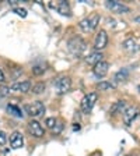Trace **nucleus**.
Instances as JSON below:
<instances>
[{"instance_id": "obj_1", "label": "nucleus", "mask_w": 140, "mask_h": 156, "mask_svg": "<svg viewBox=\"0 0 140 156\" xmlns=\"http://www.w3.org/2000/svg\"><path fill=\"white\" fill-rule=\"evenodd\" d=\"M67 50L73 57H80L85 50V42L80 36H73L67 42Z\"/></svg>"}, {"instance_id": "obj_2", "label": "nucleus", "mask_w": 140, "mask_h": 156, "mask_svg": "<svg viewBox=\"0 0 140 156\" xmlns=\"http://www.w3.org/2000/svg\"><path fill=\"white\" fill-rule=\"evenodd\" d=\"M98 24H100V14L94 13V14H91V16L85 17L84 20H81V21L78 23V27H80V29L84 31V32H91V31H94L98 27Z\"/></svg>"}, {"instance_id": "obj_3", "label": "nucleus", "mask_w": 140, "mask_h": 156, "mask_svg": "<svg viewBox=\"0 0 140 156\" xmlns=\"http://www.w3.org/2000/svg\"><path fill=\"white\" fill-rule=\"evenodd\" d=\"M98 99V95L97 92H90V94L84 95L81 99V102H80V110H81V113L84 114H90L93 110V107H94L95 102H97Z\"/></svg>"}, {"instance_id": "obj_4", "label": "nucleus", "mask_w": 140, "mask_h": 156, "mask_svg": "<svg viewBox=\"0 0 140 156\" xmlns=\"http://www.w3.org/2000/svg\"><path fill=\"white\" fill-rule=\"evenodd\" d=\"M55 85V92L58 95H65L70 91V88H72V78L67 77V75H62V77H59L55 80L53 82Z\"/></svg>"}, {"instance_id": "obj_5", "label": "nucleus", "mask_w": 140, "mask_h": 156, "mask_svg": "<svg viewBox=\"0 0 140 156\" xmlns=\"http://www.w3.org/2000/svg\"><path fill=\"white\" fill-rule=\"evenodd\" d=\"M105 6H107V9L109 10V11H112V13H115V14L131 13V9H129L126 4L119 3V2H116V0H107V2H105Z\"/></svg>"}, {"instance_id": "obj_6", "label": "nucleus", "mask_w": 140, "mask_h": 156, "mask_svg": "<svg viewBox=\"0 0 140 156\" xmlns=\"http://www.w3.org/2000/svg\"><path fill=\"white\" fill-rule=\"evenodd\" d=\"M24 109H25V112L31 117H39L45 113V105H44L41 101H36L31 105H25Z\"/></svg>"}, {"instance_id": "obj_7", "label": "nucleus", "mask_w": 140, "mask_h": 156, "mask_svg": "<svg viewBox=\"0 0 140 156\" xmlns=\"http://www.w3.org/2000/svg\"><path fill=\"white\" fill-rule=\"evenodd\" d=\"M27 128H28V133L31 134L32 136H35V138H42V136L45 135V130H44V127L41 126V123H38L36 120L29 121L28 126H27Z\"/></svg>"}, {"instance_id": "obj_8", "label": "nucleus", "mask_w": 140, "mask_h": 156, "mask_svg": "<svg viewBox=\"0 0 140 156\" xmlns=\"http://www.w3.org/2000/svg\"><path fill=\"white\" fill-rule=\"evenodd\" d=\"M139 113H140V109L137 106L127 107L126 112L123 113V123H125V126H131V124L137 119Z\"/></svg>"}, {"instance_id": "obj_9", "label": "nucleus", "mask_w": 140, "mask_h": 156, "mask_svg": "<svg viewBox=\"0 0 140 156\" xmlns=\"http://www.w3.org/2000/svg\"><path fill=\"white\" fill-rule=\"evenodd\" d=\"M107 45H108V35H107V32H105L104 29H101V31L97 34V36H95V41H94V49H95V52H98V50H102L104 48H107Z\"/></svg>"}, {"instance_id": "obj_10", "label": "nucleus", "mask_w": 140, "mask_h": 156, "mask_svg": "<svg viewBox=\"0 0 140 156\" xmlns=\"http://www.w3.org/2000/svg\"><path fill=\"white\" fill-rule=\"evenodd\" d=\"M51 7L56 9V11H58L59 14H62V16H65V17H70V16H72L70 6H69L67 2L60 0V2H56V3H51Z\"/></svg>"}, {"instance_id": "obj_11", "label": "nucleus", "mask_w": 140, "mask_h": 156, "mask_svg": "<svg viewBox=\"0 0 140 156\" xmlns=\"http://www.w3.org/2000/svg\"><path fill=\"white\" fill-rule=\"evenodd\" d=\"M10 146L13 149H20V148L24 146V138H23V134L20 131H14L10 135Z\"/></svg>"}, {"instance_id": "obj_12", "label": "nucleus", "mask_w": 140, "mask_h": 156, "mask_svg": "<svg viewBox=\"0 0 140 156\" xmlns=\"http://www.w3.org/2000/svg\"><path fill=\"white\" fill-rule=\"evenodd\" d=\"M108 71H109V64H108L107 62L98 63V64H95L94 68H93L94 75L95 77H98V78H104L105 75L108 74Z\"/></svg>"}, {"instance_id": "obj_13", "label": "nucleus", "mask_w": 140, "mask_h": 156, "mask_svg": "<svg viewBox=\"0 0 140 156\" xmlns=\"http://www.w3.org/2000/svg\"><path fill=\"white\" fill-rule=\"evenodd\" d=\"M102 58H104V55H102L101 52H93V53H90V55H88L84 60H85V63H87V64L95 66V64H98V63L104 62Z\"/></svg>"}, {"instance_id": "obj_14", "label": "nucleus", "mask_w": 140, "mask_h": 156, "mask_svg": "<svg viewBox=\"0 0 140 156\" xmlns=\"http://www.w3.org/2000/svg\"><path fill=\"white\" fill-rule=\"evenodd\" d=\"M11 91H16V92H21V94H25L31 89V82L29 81H20V82H16L10 87Z\"/></svg>"}, {"instance_id": "obj_15", "label": "nucleus", "mask_w": 140, "mask_h": 156, "mask_svg": "<svg viewBox=\"0 0 140 156\" xmlns=\"http://www.w3.org/2000/svg\"><path fill=\"white\" fill-rule=\"evenodd\" d=\"M126 109H127V106H126V102L125 101H118L114 105V106L111 107V110H109V113L111 114H118V113H122L123 114L125 112H126Z\"/></svg>"}, {"instance_id": "obj_16", "label": "nucleus", "mask_w": 140, "mask_h": 156, "mask_svg": "<svg viewBox=\"0 0 140 156\" xmlns=\"http://www.w3.org/2000/svg\"><path fill=\"white\" fill-rule=\"evenodd\" d=\"M7 113L11 114V116H14V117H18V119L23 117V112H21V109H20L18 106H16V105H7Z\"/></svg>"}, {"instance_id": "obj_17", "label": "nucleus", "mask_w": 140, "mask_h": 156, "mask_svg": "<svg viewBox=\"0 0 140 156\" xmlns=\"http://www.w3.org/2000/svg\"><path fill=\"white\" fill-rule=\"evenodd\" d=\"M122 46H123V49L125 50H127V52H134L136 50V46H137V43H136V41H134L133 38H129V39H126L123 43H122Z\"/></svg>"}, {"instance_id": "obj_18", "label": "nucleus", "mask_w": 140, "mask_h": 156, "mask_svg": "<svg viewBox=\"0 0 140 156\" xmlns=\"http://www.w3.org/2000/svg\"><path fill=\"white\" fill-rule=\"evenodd\" d=\"M127 77H129V71H127V68H122V70H119V71L115 74V81L116 82L126 81Z\"/></svg>"}, {"instance_id": "obj_19", "label": "nucleus", "mask_w": 140, "mask_h": 156, "mask_svg": "<svg viewBox=\"0 0 140 156\" xmlns=\"http://www.w3.org/2000/svg\"><path fill=\"white\" fill-rule=\"evenodd\" d=\"M97 88L101 89V91H114L115 84H112V82H109V81H101L97 84Z\"/></svg>"}, {"instance_id": "obj_20", "label": "nucleus", "mask_w": 140, "mask_h": 156, "mask_svg": "<svg viewBox=\"0 0 140 156\" xmlns=\"http://www.w3.org/2000/svg\"><path fill=\"white\" fill-rule=\"evenodd\" d=\"M46 71V64L45 63H38L32 67V74L34 75H42Z\"/></svg>"}, {"instance_id": "obj_21", "label": "nucleus", "mask_w": 140, "mask_h": 156, "mask_svg": "<svg viewBox=\"0 0 140 156\" xmlns=\"http://www.w3.org/2000/svg\"><path fill=\"white\" fill-rule=\"evenodd\" d=\"M45 88H46V85L44 84V82H38V84H35L32 87V92L36 94V95H39V94H42V92L45 91Z\"/></svg>"}, {"instance_id": "obj_22", "label": "nucleus", "mask_w": 140, "mask_h": 156, "mask_svg": "<svg viewBox=\"0 0 140 156\" xmlns=\"http://www.w3.org/2000/svg\"><path fill=\"white\" fill-rule=\"evenodd\" d=\"M56 123H58V119H55V117H48V119H46V121H45L46 127H48V128H51V130H52L53 127L56 126Z\"/></svg>"}, {"instance_id": "obj_23", "label": "nucleus", "mask_w": 140, "mask_h": 156, "mask_svg": "<svg viewBox=\"0 0 140 156\" xmlns=\"http://www.w3.org/2000/svg\"><path fill=\"white\" fill-rule=\"evenodd\" d=\"M10 92H11V89H10L9 87H6V85H3V87H0V96H2V98L9 96Z\"/></svg>"}, {"instance_id": "obj_24", "label": "nucleus", "mask_w": 140, "mask_h": 156, "mask_svg": "<svg viewBox=\"0 0 140 156\" xmlns=\"http://www.w3.org/2000/svg\"><path fill=\"white\" fill-rule=\"evenodd\" d=\"M62 130H63V124L58 120V123H56V126L52 128V133H53V134H60V131H62Z\"/></svg>"}, {"instance_id": "obj_25", "label": "nucleus", "mask_w": 140, "mask_h": 156, "mask_svg": "<svg viewBox=\"0 0 140 156\" xmlns=\"http://www.w3.org/2000/svg\"><path fill=\"white\" fill-rule=\"evenodd\" d=\"M14 13L18 14V16L23 17V18H25V17H27V10L20 9V7H14Z\"/></svg>"}, {"instance_id": "obj_26", "label": "nucleus", "mask_w": 140, "mask_h": 156, "mask_svg": "<svg viewBox=\"0 0 140 156\" xmlns=\"http://www.w3.org/2000/svg\"><path fill=\"white\" fill-rule=\"evenodd\" d=\"M6 142H7V135H6V133L0 131V148L6 145Z\"/></svg>"}, {"instance_id": "obj_27", "label": "nucleus", "mask_w": 140, "mask_h": 156, "mask_svg": "<svg viewBox=\"0 0 140 156\" xmlns=\"http://www.w3.org/2000/svg\"><path fill=\"white\" fill-rule=\"evenodd\" d=\"M6 81V77H4V73H3V70L0 68V82H4Z\"/></svg>"}, {"instance_id": "obj_28", "label": "nucleus", "mask_w": 140, "mask_h": 156, "mask_svg": "<svg viewBox=\"0 0 140 156\" xmlns=\"http://www.w3.org/2000/svg\"><path fill=\"white\" fill-rule=\"evenodd\" d=\"M134 21H136V23H139V24H140V16H139V17H136V18H134Z\"/></svg>"}, {"instance_id": "obj_29", "label": "nucleus", "mask_w": 140, "mask_h": 156, "mask_svg": "<svg viewBox=\"0 0 140 156\" xmlns=\"http://www.w3.org/2000/svg\"><path fill=\"white\" fill-rule=\"evenodd\" d=\"M126 156H132V155H126Z\"/></svg>"}]
</instances>
